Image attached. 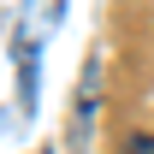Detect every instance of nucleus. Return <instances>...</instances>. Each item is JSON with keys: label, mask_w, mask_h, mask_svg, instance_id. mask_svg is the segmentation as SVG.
<instances>
[{"label": "nucleus", "mask_w": 154, "mask_h": 154, "mask_svg": "<svg viewBox=\"0 0 154 154\" xmlns=\"http://www.w3.org/2000/svg\"><path fill=\"white\" fill-rule=\"evenodd\" d=\"M125 154H154V136H131V142H125Z\"/></svg>", "instance_id": "f257e3e1"}, {"label": "nucleus", "mask_w": 154, "mask_h": 154, "mask_svg": "<svg viewBox=\"0 0 154 154\" xmlns=\"http://www.w3.org/2000/svg\"><path fill=\"white\" fill-rule=\"evenodd\" d=\"M42 154H54V148H42Z\"/></svg>", "instance_id": "f03ea898"}]
</instances>
